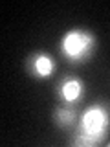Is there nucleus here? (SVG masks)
I'll return each mask as SVG.
<instances>
[{"label": "nucleus", "instance_id": "nucleus-5", "mask_svg": "<svg viewBox=\"0 0 110 147\" xmlns=\"http://www.w3.org/2000/svg\"><path fill=\"white\" fill-rule=\"evenodd\" d=\"M53 121H55V125L61 127V129L72 127L73 123H75V110H73L72 107H68V105H62V107H59L57 110H55Z\"/></svg>", "mask_w": 110, "mask_h": 147}, {"label": "nucleus", "instance_id": "nucleus-4", "mask_svg": "<svg viewBox=\"0 0 110 147\" xmlns=\"http://www.w3.org/2000/svg\"><path fill=\"white\" fill-rule=\"evenodd\" d=\"M26 70L31 77H35V79H48L55 70V61L48 53L39 52V53H33V55L28 57Z\"/></svg>", "mask_w": 110, "mask_h": 147}, {"label": "nucleus", "instance_id": "nucleus-1", "mask_svg": "<svg viewBox=\"0 0 110 147\" xmlns=\"http://www.w3.org/2000/svg\"><path fill=\"white\" fill-rule=\"evenodd\" d=\"M108 129H110V105L108 103L92 105L85 110L79 125H77L73 145L81 147L99 145L107 138Z\"/></svg>", "mask_w": 110, "mask_h": 147}, {"label": "nucleus", "instance_id": "nucleus-2", "mask_svg": "<svg viewBox=\"0 0 110 147\" xmlns=\"http://www.w3.org/2000/svg\"><path fill=\"white\" fill-rule=\"evenodd\" d=\"M95 52V37L88 30H70L61 40V53L68 63L82 64Z\"/></svg>", "mask_w": 110, "mask_h": 147}, {"label": "nucleus", "instance_id": "nucleus-3", "mask_svg": "<svg viewBox=\"0 0 110 147\" xmlns=\"http://www.w3.org/2000/svg\"><path fill=\"white\" fill-rule=\"evenodd\" d=\"M82 94H85V85L75 76L62 77L57 85V98L64 105H75L79 99H82Z\"/></svg>", "mask_w": 110, "mask_h": 147}]
</instances>
